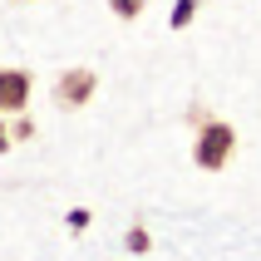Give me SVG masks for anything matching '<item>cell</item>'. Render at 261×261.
Returning <instances> with one entry per match:
<instances>
[{
  "instance_id": "cell-1",
  "label": "cell",
  "mask_w": 261,
  "mask_h": 261,
  "mask_svg": "<svg viewBox=\"0 0 261 261\" xmlns=\"http://www.w3.org/2000/svg\"><path fill=\"white\" fill-rule=\"evenodd\" d=\"M232 148H237L232 123H222V118H202V128H197V148H192L197 168H207V173H222V168L232 163Z\"/></svg>"
},
{
  "instance_id": "cell-2",
  "label": "cell",
  "mask_w": 261,
  "mask_h": 261,
  "mask_svg": "<svg viewBox=\"0 0 261 261\" xmlns=\"http://www.w3.org/2000/svg\"><path fill=\"white\" fill-rule=\"evenodd\" d=\"M94 89H99V74L94 69H64L55 79V103L59 109H84L94 99Z\"/></svg>"
},
{
  "instance_id": "cell-3",
  "label": "cell",
  "mask_w": 261,
  "mask_h": 261,
  "mask_svg": "<svg viewBox=\"0 0 261 261\" xmlns=\"http://www.w3.org/2000/svg\"><path fill=\"white\" fill-rule=\"evenodd\" d=\"M30 89H35V79L25 69H0V114H25Z\"/></svg>"
},
{
  "instance_id": "cell-4",
  "label": "cell",
  "mask_w": 261,
  "mask_h": 261,
  "mask_svg": "<svg viewBox=\"0 0 261 261\" xmlns=\"http://www.w3.org/2000/svg\"><path fill=\"white\" fill-rule=\"evenodd\" d=\"M109 10H114L118 20H138V15L148 10V0H109Z\"/></svg>"
},
{
  "instance_id": "cell-5",
  "label": "cell",
  "mask_w": 261,
  "mask_h": 261,
  "mask_svg": "<svg viewBox=\"0 0 261 261\" xmlns=\"http://www.w3.org/2000/svg\"><path fill=\"white\" fill-rule=\"evenodd\" d=\"M188 15H192V0H182V5L173 10V25H188Z\"/></svg>"
},
{
  "instance_id": "cell-6",
  "label": "cell",
  "mask_w": 261,
  "mask_h": 261,
  "mask_svg": "<svg viewBox=\"0 0 261 261\" xmlns=\"http://www.w3.org/2000/svg\"><path fill=\"white\" fill-rule=\"evenodd\" d=\"M10 143H15V133L5 128V118H0V153H10Z\"/></svg>"
}]
</instances>
